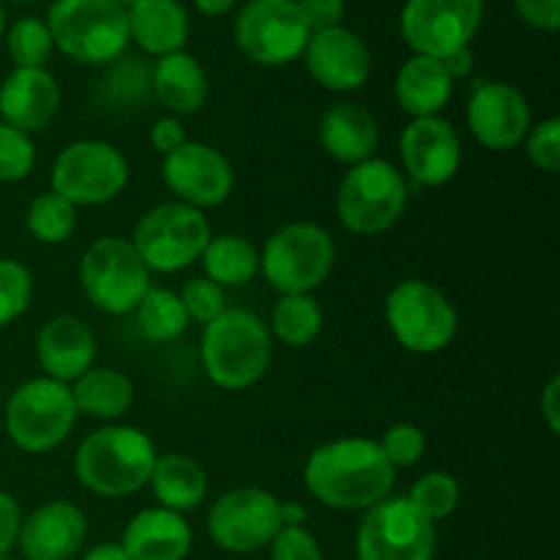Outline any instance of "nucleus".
<instances>
[{"label":"nucleus","instance_id":"nucleus-1","mask_svg":"<svg viewBox=\"0 0 560 560\" xmlns=\"http://www.w3.org/2000/svg\"><path fill=\"white\" fill-rule=\"evenodd\" d=\"M394 481L397 470L372 438L320 443L304 463L306 492L337 512H366L392 495Z\"/></svg>","mask_w":560,"mask_h":560},{"label":"nucleus","instance_id":"nucleus-2","mask_svg":"<svg viewBox=\"0 0 560 560\" xmlns=\"http://www.w3.org/2000/svg\"><path fill=\"white\" fill-rule=\"evenodd\" d=\"M156 457V443L140 427L107 424L77 446L74 476L93 495L126 498L145 490Z\"/></svg>","mask_w":560,"mask_h":560},{"label":"nucleus","instance_id":"nucleus-3","mask_svg":"<svg viewBox=\"0 0 560 560\" xmlns=\"http://www.w3.org/2000/svg\"><path fill=\"white\" fill-rule=\"evenodd\" d=\"M273 359L268 323L249 310H228L202 326L200 364L222 392H246L266 377Z\"/></svg>","mask_w":560,"mask_h":560},{"label":"nucleus","instance_id":"nucleus-4","mask_svg":"<svg viewBox=\"0 0 560 560\" xmlns=\"http://www.w3.org/2000/svg\"><path fill=\"white\" fill-rule=\"evenodd\" d=\"M44 22L55 52L80 66H109L129 47L126 11L113 0H52Z\"/></svg>","mask_w":560,"mask_h":560},{"label":"nucleus","instance_id":"nucleus-5","mask_svg":"<svg viewBox=\"0 0 560 560\" xmlns=\"http://www.w3.org/2000/svg\"><path fill=\"white\" fill-rule=\"evenodd\" d=\"M410 202L408 180L397 164L366 159L345 173L334 211L339 224L353 235H383L405 217Z\"/></svg>","mask_w":560,"mask_h":560},{"label":"nucleus","instance_id":"nucleus-6","mask_svg":"<svg viewBox=\"0 0 560 560\" xmlns=\"http://www.w3.org/2000/svg\"><path fill=\"white\" fill-rule=\"evenodd\" d=\"M337 244L315 222L282 224L260 249V273L279 295L315 293L334 271Z\"/></svg>","mask_w":560,"mask_h":560},{"label":"nucleus","instance_id":"nucleus-7","mask_svg":"<svg viewBox=\"0 0 560 560\" xmlns=\"http://www.w3.org/2000/svg\"><path fill=\"white\" fill-rule=\"evenodd\" d=\"M383 315L399 348L416 355L443 353L459 328L457 306L427 279H405L394 284L386 295Z\"/></svg>","mask_w":560,"mask_h":560},{"label":"nucleus","instance_id":"nucleus-8","mask_svg":"<svg viewBox=\"0 0 560 560\" xmlns=\"http://www.w3.org/2000/svg\"><path fill=\"white\" fill-rule=\"evenodd\" d=\"M77 405L71 386L52 377H31L5 402V435L20 452H55L77 424Z\"/></svg>","mask_w":560,"mask_h":560},{"label":"nucleus","instance_id":"nucleus-9","mask_svg":"<svg viewBox=\"0 0 560 560\" xmlns=\"http://www.w3.org/2000/svg\"><path fill=\"white\" fill-rule=\"evenodd\" d=\"M211 235L206 211L170 200L142 213L129 241L148 271L178 273L200 260Z\"/></svg>","mask_w":560,"mask_h":560},{"label":"nucleus","instance_id":"nucleus-10","mask_svg":"<svg viewBox=\"0 0 560 560\" xmlns=\"http://www.w3.org/2000/svg\"><path fill=\"white\" fill-rule=\"evenodd\" d=\"M129 178V159L118 145L85 137L58 153L49 173V189L77 208H96L124 195Z\"/></svg>","mask_w":560,"mask_h":560},{"label":"nucleus","instance_id":"nucleus-11","mask_svg":"<svg viewBox=\"0 0 560 560\" xmlns=\"http://www.w3.org/2000/svg\"><path fill=\"white\" fill-rule=\"evenodd\" d=\"M80 284L85 299L104 315H129L153 288L151 271L131 241L120 235L96 238L80 260Z\"/></svg>","mask_w":560,"mask_h":560},{"label":"nucleus","instance_id":"nucleus-12","mask_svg":"<svg viewBox=\"0 0 560 560\" xmlns=\"http://www.w3.org/2000/svg\"><path fill=\"white\" fill-rule=\"evenodd\" d=\"M310 36L299 0H246L233 22L235 47L266 69L299 60Z\"/></svg>","mask_w":560,"mask_h":560},{"label":"nucleus","instance_id":"nucleus-13","mask_svg":"<svg viewBox=\"0 0 560 560\" xmlns=\"http://www.w3.org/2000/svg\"><path fill=\"white\" fill-rule=\"evenodd\" d=\"M435 547V523L405 495H388L366 509L355 534L359 560H432Z\"/></svg>","mask_w":560,"mask_h":560},{"label":"nucleus","instance_id":"nucleus-14","mask_svg":"<svg viewBox=\"0 0 560 560\" xmlns=\"http://www.w3.org/2000/svg\"><path fill=\"white\" fill-rule=\"evenodd\" d=\"M282 530V501L262 487H233L211 503L208 534L224 552L266 550Z\"/></svg>","mask_w":560,"mask_h":560},{"label":"nucleus","instance_id":"nucleus-15","mask_svg":"<svg viewBox=\"0 0 560 560\" xmlns=\"http://www.w3.org/2000/svg\"><path fill=\"white\" fill-rule=\"evenodd\" d=\"M485 20V0H405L399 33L413 55L448 58L470 47Z\"/></svg>","mask_w":560,"mask_h":560},{"label":"nucleus","instance_id":"nucleus-16","mask_svg":"<svg viewBox=\"0 0 560 560\" xmlns=\"http://www.w3.org/2000/svg\"><path fill=\"white\" fill-rule=\"evenodd\" d=\"M162 180L175 200L206 211L230 200L235 189L233 162L219 148L200 140H186L162 162Z\"/></svg>","mask_w":560,"mask_h":560},{"label":"nucleus","instance_id":"nucleus-17","mask_svg":"<svg viewBox=\"0 0 560 560\" xmlns=\"http://www.w3.org/2000/svg\"><path fill=\"white\" fill-rule=\"evenodd\" d=\"M465 120L487 151H512L534 126L530 104L517 85L506 80H485L470 91Z\"/></svg>","mask_w":560,"mask_h":560},{"label":"nucleus","instance_id":"nucleus-18","mask_svg":"<svg viewBox=\"0 0 560 560\" xmlns=\"http://www.w3.org/2000/svg\"><path fill=\"white\" fill-rule=\"evenodd\" d=\"M399 162L405 180L438 189L446 186L463 164V140L454 124L435 118H413L399 135Z\"/></svg>","mask_w":560,"mask_h":560},{"label":"nucleus","instance_id":"nucleus-19","mask_svg":"<svg viewBox=\"0 0 560 560\" xmlns=\"http://www.w3.org/2000/svg\"><path fill=\"white\" fill-rule=\"evenodd\" d=\"M301 58L312 80L331 93L359 91L372 77L370 47L345 25L312 33Z\"/></svg>","mask_w":560,"mask_h":560},{"label":"nucleus","instance_id":"nucleus-20","mask_svg":"<svg viewBox=\"0 0 560 560\" xmlns=\"http://www.w3.org/2000/svg\"><path fill=\"white\" fill-rule=\"evenodd\" d=\"M88 520L77 503L47 501L33 509L20 525V545L25 560H71L82 550Z\"/></svg>","mask_w":560,"mask_h":560},{"label":"nucleus","instance_id":"nucleus-21","mask_svg":"<svg viewBox=\"0 0 560 560\" xmlns=\"http://www.w3.org/2000/svg\"><path fill=\"white\" fill-rule=\"evenodd\" d=\"M36 359L44 375L71 386L96 366V334L77 315L49 317L36 334Z\"/></svg>","mask_w":560,"mask_h":560},{"label":"nucleus","instance_id":"nucleus-22","mask_svg":"<svg viewBox=\"0 0 560 560\" xmlns=\"http://www.w3.org/2000/svg\"><path fill=\"white\" fill-rule=\"evenodd\" d=\"M60 109V85L49 69H14L0 82V120L25 135L47 129Z\"/></svg>","mask_w":560,"mask_h":560},{"label":"nucleus","instance_id":"nucleus-23","mask_svg":"<svg viewBox=\"0 0 560 560\" xmlns=\"http://www.w3.org/2000/svg\"><path fill=\"white\" fill-rule=\"evenodd\" d=\"M317 140L334 162L353 167L366 159H375L381 145V126L364 104L337 102L317 120Z\"/></svg>","mask_w":560,"mask_h":560},{"label":"nucleus","instance_id":"nucleus-24","mask_svg":"<svg viewBox=\"0 0 560 560\" xmlns=\"http://www.w3.org/2000/svg\"><path fill=\"white\" fill-rule=\"evenodd\" d=\"M120 547L129 560H184L191 550V528L184 514L142 509L126 523Z\"/></svg>","mask_w":560,"mask_h":560},{"label":"nucleus","instance_id":"nucleus-25","mask_svg":"<svg viewBox=\"0 0 560 560\" xmlns=\"http://www.w3.org/2000/svg\"><path fill=\"white\" fill-rule=\"evenodd\" d=\"M148 85L159 104L175 118L200 113L211 93L206 66L186 49L156 58L151 74H148Z\"/></svg>","mask_w":560,"mask_h":560},{"label":"nucleus","instance_id":"nucleus-26","mask_svg":"<svg viewBox=\"0 0 560 560\" xmlns=\"http://www.w3.org/2000/svg\"><path fill=\"white\" fill-rule=\"evenodd\" d=\"M129 44H137L145 55L180 52L189 42V11L180 0H137L126 9Z\"/></svg>","mask_w":560,"mask_h":560},{"label":"nucleus","instance_id":"nucleus-27","mask_svg":"<svg viewBox=\"0 0 560 560\" xmlns=\"http://www.w3.org/2000/svg\"><path fill=\"white\" fill-rule=\"evenodd\" d=\"M454 96V80L438 58L410 55L394 77L397 107L410 118H435Z\"/></svg>","mask_w":560,"mask_h":560},{"label":"nucleus","instance_id":"nucleus-28","mask_svg":"<svg viewBox=\"0 0 560 560\" xmlns=\"http://www.w3.org/2000/svg\"><path fill=\"white\" fill-rule=\"evenodd\" d=\"M148 487L159 506L184 514L200 506L208 498V474L189 454H159Z\"/></svg>","mask_w":560,"mask_h":560},{"label":"nucleus","instance_id":"nucleus-29","mask_svg":"<svg viewBox=\"0 0 560 560\" xmlns=\"http://www.w3.org/2000/svg\"><path fill=\"white\" fill-rule=\"evenodd\" d=\"M71 397H74L77 413L115 424L129 413L135 402V383L115 366H91L85 375L71 383Z\"/></svg>","mask_w":560,"mask_h":560},{"label":"nucleus","instance_id":"nucleus-30","mask_svg":"<svg viewBox=\"0 0 560 560\" xmlns=\"http://www.w3.org/2000/svg\"><path fill=\"white\" fill-rule=\"evenodd\" d=\"M202 277L217 282L219 288H244L260 273V249L238 233L211 235L200 255Z\"/></svg>","mask_w":560,"mask_h":560},{"label":"nucleus","instance_id":"nucleus-31","mask_svg":"<svg viewBox=\"0 0 560 560\" xmlns=\"http://www.w3.org/2000/svg\"><path fill=\"white\" fill-rule=\"evenodd\" d=\"M268 331L277 342L288 345V348H306V345L315 342L323 331V310L315 295H279L271 310Z\"/></svg>","mask_w":560,"mask_h":560},{"label":"nucleus","instance_id":"nucleus-32","mask_svg":"<svg viewBox=\"0 0 560 560\" xmlns=\"http://www.w3.org/2000/svg\"><path fill=\"white\" fill-rule=\"evenodd\" d=\"M140 334L153 345L178 342L189 328V315L178 293L167 288H151L135 310Z\"/></svg>","mask_w":560,"mask_h":560},{"label":"nucleus","instance_id":"nucleus-33","mask_svg":"<svg viewBox=\"0 0 560 560\" xmlns=\"http://www.w3.org/2000/svg\"><path fill=\"white\" fill-rule=\"evenodd\" d=\"M77 222H80V208L71 206L66 197L55 195L52 189L42 191L31 200L25 211V228L38 244L58 246L74 235Z\"/></svg>","mask_w":560,"mask_h":560},{"label":"nucleus","instance_id":"nucleus-34","mask_svg":"<svg viewBox=\"0 0 560 560\" xmlns=\"http://www.w3.org/2000/svg\"><path fill=\"white\" fill-rule=\"evenodd\" d=\"M5 47H9L14 69H47L55 55L52 33L42 16H20L5 31Z\"/></svg>","mask_w":560,"mask_h":560},{"label":"nucleus","instance_id":"nucleus-35","mask_svg":"<svg viewBox=\"0 0 560 560\" xmlns=\"http://www.w3.org/2000/svg\"><path fill=\"white\" fill-rule=\"evenodd\" d=\"M405 498H408L427 520H432V523L438 525L457 512L463 490H459L457 476H452L448 470H430V474L419 476V479L413 481V487H410V492Z\"/></svg>","mask_w":560,"mask_h":560},{"label":"nucleus","instance_id":"nucleus-36","mask_svg":"<svg viewBox=\"0 0 560 560\" xmlns=\"http://www.w3.org/2000/svg\"><path fill=\"white\" fill-rule=\"evenodd\" d=\"M33 301V273L14 257H0V328L11 326Z\"/></svg>","mask_w":560,"mask_h":560},{"label":"nucleus","instance_id":"nucleus-37","mask_svg":"<svg viewBox=\"0 0 560 560\" xmlns=\"http://www.w3.org/2000/svg\"><path fill=\"white\" fill-rule=\"evenodd\" d=\"M36 167V142L31 135L0 120V184L25 180Z\"/></svg>","mask_w":560,"mask_h":560},{"label":"nucleus","instance_id":"nucleus-38","mask_svg":"<svg viewBox=\"0 0 560 560\" xmlns=\"http://www.w3.org/2000/svg\"><path fill=\"white\" fill-rule=\"evenodd\" d=\"M377 446L386 454L394 470H402L419 465L430 443H427V432L421 427L410 424V421H399V424H392L383 432Z\"/></svg>","mask_w":560,"mask_h":560},{"label":"nucleus","instance_id":"nucleus-39","mask_svg":"<svg viewBox=\"0 0 560 560\" xmlns=\"http://www.w3.org/2000/svg\"><path fill=\"white\" fill-rule=\"evenodd\" d=\"M178 299L180 304H184L189 320L200 323V326H208V323L217 320L222 312H228V293L208 277L189 279V282L180 288Z\"/></svg>","mask_w":560,"mask_h":560},{"label":"nucleus","instance_id":"nucleus-40","mask_svg":"<svg viewBox=\"0 0 560 560\" xmlns=\"http://www.w3.org/2000/svg\"><path fill=\"white\" fill-rule=\"evenodd\" d=\"M525 156L539 173L556 175L560 170V118H545L525 135Z\"/></svg>","mask_w":560,"mask_h":560},{"label":"nucleus","instance_id":"nucleus-41","mask_svg":"<svg viewBox=\"0 0 560 560\" xmlns=\"http://www.w3.org/2000/svg\"><path fill=\"white\" fill-rule=\"evenodd\" d=\"M271 560H323V547L306 525L282 528L268 545Z\"/></svg>","mask_w":560,"mask_h":560},{"label":"nucleus","instance_id":"nucleus-42","mask_svg":"<svg viewBox=\"0 0 560 560\" xmlns=\"http://www.w3.org/2000/svg\"><path fill=\"white\" fill-rule=\"evenodd\" d=\"M512 3L525 25L545 33H556L560 27V0H512Z\"/></svg>","mask_w":560,"mask_h":560},{"label":"nucleus","instance_id":"nucleus-43","mask_svg":"<svg viewBox=\"0 0 560 560\" xmlns=\"http://www.w3.org/2000/svg\"><path fill=\"white\" fill-rule=\"evenodd\" d=\"M301 16L312 33L342 25L345 0H299Z\"/></svg>","mask_w":560,"mask_h":560},{"label":"nucleus","instance_id":"nucleus-44","mask_svg":"<svg viewBox=\"0 0 560 560\" xmlns=\"http://www.w3.org/2000/svg\"><path fill=\"white\" fill-rule=\"evenodd\" d=\"M148 140H151L153 151L167 156V153L178 151L189 137H186V129L184 124H180V118H175V115H162L159 120H153L151 131H148Z\"/></svg>","mask_w":560,"mask_h":560},{"label":"nucleus","instance_id":"nucleus-45","mask_svg":"<svg viewBox=\"0 0 560 560\" xmlns=\"http://www.w3.org/2000/svg\"><path fill=\"white\" fill-rule=\"evenodd\" d=\"M20 525H22L20 503L14 501V495H9V492L0 490V558L9 556L11 547L16 545Z\"/></svg>","mask_w":560,"mask_h":560},{"label":"nucleus","instance_id":"nucleus-46","mask_svg":"<svg viewBox=\"0 0 560 560\" xmlns=\"http://www.w3.org/2000/svg\"><path fill=\"white\" fill-rule=\"evenodd\" d=\"M539 413L545 419L550 435L560 432V377L552 375L539 394Z\"/></svg>","mask_w":560,"mask_h":560},{"label":"nucleus","instance_id":"nucleus-47","mask_svg":"<svg viewBox=\"0 0 560 560\" xmlns=\"http://www.w3.org/2000/svg\"><path fill=\"white\" fill-rule=\"evenodd\" d=\"M441 63L446 66L448 77H452L454 82H457V80H468V77L474 74V66H476L474 47L457 49V52H452V55H448V58H443Z\"/></svg>","mask_w":560,"mask_h":560},{"label":"nucleus","instance_id":"nucleus-48","mask_svg":"<svg viewBox=\"0 0 560 560\" xmlns=\"http://www.w3.org/2000/svg\"><path fill=\"white\" fill-rule=\"evenodd\" d=\"M82 560H129L126 550L120 547V541H102V545L91 547V550L82 556Z\"/></svg>","mask_w":560,"mask_h":560},{"label":"nucleus","instance_id":"nucleus-49","mask_svg":"<svg viewBox=\"0 0 560 560\" xmlns=\"http://www.w3.org/2000/svg\"><path fill=\"white\" fill-rule=\"evenodd\" d=\"M191 5L206 16H224L238 5V0H191Z\"/></svg>","mask_w":560,"mask_h":560},{"label":"nucleus","instance_id":"nucleus-50","mask_svg":"<svg viewBox=\"0 0 560 560\" xmlns=\"http://www.w3.org/2000/svg\"><path fill=\"white\" fill-rule=\"evenodd\" d=\"M310 512L304 503L299 501H282V528H293V525H304Z\"/></svg>","mask_w":560,"mask_h":560},{"label":"nucleus","instance_id":"nucleus-51","mask_svg":"<svg viewBox=\"0 0 560 560\" xmlns=\"http://www.w3.org/2000/svg\"><path fill=\"white\" fill-rule=\"evenodd\" d=\"M9 31V11H5V0H0V38Z\"/></svg>","mask_w":560,"mask_h":560},{"label":"nucleus","instance_id":"nucleus-52","mask_svg":"<svg viewBox=\"0 0 560 560\" xmlns=\"http://www.w3.org/2000/svg\"><path fill=\"white\" fill-rule=\"evenodd\" d=\"M113 3H115V5H120V9L126 11V9H129L131 3H137V0H113Z\"/></svg>","mask_w":560,"mask_h":560},{"label":"nucleus","instance_id":"nucleus-53","mask_svg":"<svg viewBox=\"0 0 560 560\" xmlns=\"http://www.w3.org/2000/svg\"><path fill=\"white\" fill-rule=\"evenodd\" d=\"M11 3H31V0H11Z\"/></svg>","mask_w":560,"mask_h":560},{"label":"nucleus","instance_id":"nucleus-54","mask_svg":"<svg viewBox=\"0 0 560 560\" xmlns=\"http://www.w3.org/2000/svg\"><path fill=\"white\" fill-rule=\"evenodd\" d=\"M0 560H14V558H0Z\"/></svg>","mask_w":560,"mask_h":560}]
</instances>
